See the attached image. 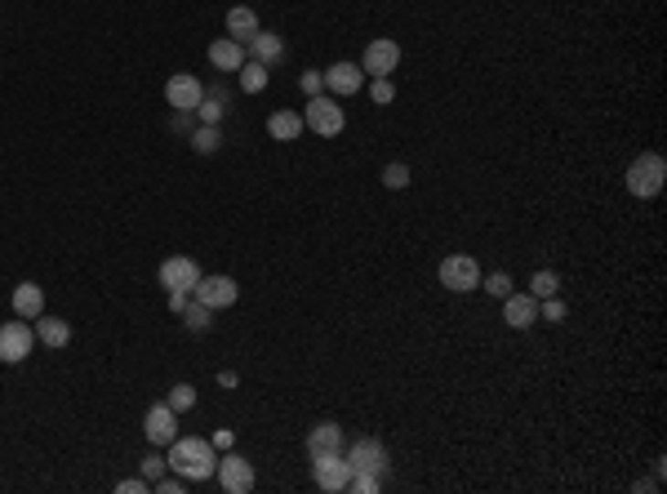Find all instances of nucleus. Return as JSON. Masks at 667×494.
<instances>
[{"instance_id":"nucleus-1","label":"nucleus","mask_w":667,"mask_h":494,"mask_svg":"<svg viewBox=\"0 0 667 494\" xmlns=\"http://www.w3.org/2000/svg\"><path fill=\"white\" fill-rule=\"evenodd\" d=\"M165 450H169L165 467L178 472L183 481H214V467H218L214 441H205V436H174Z\"/></svg>"},{"instance_id":"nucleus-2","label":"nucleus","mask_w":667,"mask_h":494,"mask_svg":"<svg viewBox=\"0 0 667 494\" xmlns=\"http://www.w3.org/2000/svg\"><path fill=\"white\" fill-rule=\"evenodd\" d=\"M663 178H667V161L659 152H645V156H636V161L628 165V192H632L636 200L659 197V192H663Z\"/></svg>"},{"instance_id":"nucleus-3","label":"nucleus","mask_w":667,"mask_h":494,"mask_svg":"<svg viewBox=\"0 0 667 494\" xmlns=\"http://www.w3.org/2000/svg\"><path fill=\"white\" fill-rule=\"evenodd\" d=\"M302 125L312 134H321V138H338L343 125H347V116H343V107L334 94H312L307 107H302Z\"/></svg>"},{"instance_id":"nucleus-4","label":"nucleus","mask_w":667,"mask_h":494,"mask_svg":"<svg viewBox=\"0 0 667 494\" xmlns=\"http://www.w3.org/2000/svg\"><path fill=\"white\" fill-rule=\"evenodd\" d=\"M32 348H36V326L32 321H5L0 326V361L5 365H18V361H27L32 357Z\"/></svg>"},{"instance_id":"nucleus-5","label":"nucleus","mask_w":667,"mask_h":494,"mask_svg":"<svg viewBox=\"0 0 667 494\" xmlns=\"http://www.w3.org/2000/svg\"><path fill=\"white\" fill-rule=\"evenodd\" d=\"M440 285L454 290V295L481 290V263H476L471 254H450V259H440Z\"/></svg>"},{"instance_id":"nucleus-6","label":"nucleus","mask_w":667,"mask_h":494,"mask_svg":"<svg viewBox=\"0 0 667 494\" xmlns=\"http://www.w3.org/2000/svg\"><path fill=\"white\" fill-rule=\"evenodd\" d=\"M347 477H352V463L343 459V450H334V455H312V481L321 486V490H347Z\"/></svg>"},{"instance_id":"nucleus-7","label":"nucleus","mask_w":667,"mask_h":494,"mask_svg":"<svg viewBox=\"0 0 667 494\" xmlns=\"http://www.w3.org/2000/svg\"><path fill=\"white\" fill-rule=\"evenodd\" d=\"M214 477H218V486H223L228 494H249L254 490V463L245 459V455H232V450L218 459Z\"/></svg>"},{"instance_id":"nucleus-8","label":"nucleus","mask_w":667,"mask_h":494,"mask_svg":"<svg viewBox=\"0 0 667 494\" xmlns=\"http://www.w3.org/2000/svg\"><path fill=\"white\" fill-rule=\"evenodd\" d=\"M343 459L352 463V472H378V477H387V472H392V459H387L383 441H374V436L352 441V450H347Z\"/></svg>"},{"instance_id":"nucleus-9","label":"nucleus","mask_w":667,"mask_h":494,"mask_svg":"<svg viewBox=\"0 0 667 494\" xmlns=\"http://www.w3.org/2000/svg\"><path fill=\"white\" fill-rule=\"evenodd\" d=\"M200 281V267L196 259H183V254H174L161 263V285H165V295H192Z\"/></svg>"},{"instance_id":"nucleus-10","label":"nucleus","mask_w":667,"mask_h":494,"mask_svg":"<svg viewBox=\"0 0 667 494\" xmlns=\"http://www.w3.org/2000/svg\"><path fill=\"white\" fill-rule=\"evenodd\" d=\"M192 298H200L205 307H214V312H223V307H232L236 298H240V285H236L232 276H200L196 290H192Z\"/></svg>"},{"instance_id":"nucleus-11","label":"nucleus","mask_w":667,"mask_h":494,"mask_svg":"<svg viewBox=\"0 0 667 494\" xmlns=\"http://www.w3.org/2000/svg\"><path fill=\"white\" fill-rule=\"evenodd\" d=\"M400 67V45L392 36H378V40H369L365 45V59H361V71L365 76H392Z\"/></svg>"},{"instance_id":"nucleus-12","label":"nucleus","mask_w":667,"mask_h":494,"mask_svg":"<svg viewBox=\"0 0 667 494\" xmlns=\"http://www.w3.org/2000/svg\"><path fill=\"white\" fill-rule=\"evenodd\" d=\"M200 99H205V85H200L196 76L178 71V76H169L165 81V102L174 107V112H196Z\"/></svg>"},{"instance_id":"nucleus-13","label":"nucleus","mask_w":667,"mask_h":494,"mask_svg":"<svg viewBox=\"0 0 667 494\" xmlns=\"http://www.w3.org/2000/svg\"><path fill=\"white\" fill-rule=\"evenodd\" d=\"M143 432H147V441H152V446H169V441L178 436V414H174L165 401H161V405H152V410L143 414Z\"/></svg>"},{"instance_id":"nucleus-14","label":"nucleus","mask_w":667,"mask_h":494,"mask_svg":"<svg viewBox=\"0 0 667 494\" xmlns=\"http://www.w3.org/2000/svg\"><path fill=\"white\" fill-rule=\"evenodd\" d=\"M361 85H365V71L356 63H334L325 71V90L334 99H352V94H361Z\"/></svg>"},{"instance_id":"nucleus-15","label":"nucleus","mask_w":667,"mask_h":494,"mask_svg":"<svg viewBox=\"0 0 667 494\" xmlns=\"http://www.w3.org/2000/svg\"><path fill=\"white\" fill-rule=\"evenodd\" d=\"M503 321L512 329H530L538 321V298L534 295H507L503 298Z\"/></svg>"},{"instance_id":"nucleus-16","label":"nucleus","mask_w":667,"mask_h":494,"mask_svg":"<svg viewBox=\"0 0 667 494\" xmlns=\"http://www.w3.org/2000/svg\"><path fill=\"white\" fill-rule=\"evenodd\" d=\"M14 317H23V321H36L40 312H45V290L36 285V281H23V285H14Z\"/></svg>"},{"instance_id":"nucleus-17","label":"nucleus","mask_w":667,"mask_h":494,"mask_svg":"<svg viewBox=\"0 0 667 494\" xmlns=\"http://www.w3.org/2000/svg\"><path fill=\"white\" fill-rule=\"evenodd\" d=\"M245 59H249V54H245V45L232 40V36H223V40H214V45H209V63L218 67V71H240Z\"/></svg>"},{"instance_id":"nucleus-18","label":"nucleus","mask_w":667,"mask_h":494,"mask_svg":"<svg viewBox=\"0 0 667 494\" xmlns=\"http://www.w3.org/2000/svg\"><path fill=\"white\" fill-rule=\"evenodd\" d=\"M245 49H249V59H254V63L271 67V63H281V59H285V36L259 32L254 40H249V45H245Z\"/></svg>"},{"instance_id":"nucleus-19","label":"nucleus","mask_w":667,"mask_h":494,"mask_svg":"<svg viewBox=\"0 0 667 494\" xmlns=\"http://www.w3.org/2000/svg\"><path fill=\"white\" fill-rule=\"evenodd\" d=\"M259 32H263V27H259V14H254L249 5H236V9H228V36H232V40L249 45Z\"/></svg>"},{"instance_id":"nucleus-20","label":"nucleus","mask_w":667,"mask_h":494,"mask_svg":"<svg viewBox=\"0 0 667 494\" xmlns=\"http://www.w3.org/2000/svg\"><path fill=\"white\" fill-rule=\"evenodd\" d=\"M334 450H343V428L338 424H316V428H307V455H334Z\"/></svg>"},{"instance_id":"nucleus-21","label":"nucleus","mask_w":667,"mask_h":494,"mask_svg":"<svg viewBox=\"0 0 667 494\" xmlns=\"http://www.w3.org/2000/svg\"><path fill=\"white\" fill-rule=\"evenodd\" d=\"M302 130H307V125H302L299 112H285V107H281V112H271V116H267V134H271L276 143H294Z\"/></svg>"},{"instance_id":"nucleus-22","label":"nucleus","mask_w":667,"mask_h":494,"mask_svg":"<svg viewBox=\"0 0 667 494\" xmlns=\"http://www.w3.org/2000/svg\"><path fill=\"white\" fill-rule=\"evenodd\" d=\"M36 338L45 343V348H67L71 343V326L67 321H58V317H36Z\"/></svg>"},{"instance_id":"nucleus-23","label":"nucleus","mask_w":667,"mask_h":494,"mask_svg":"<svg viewBox=\"0 0 667 494\" xmlns=\"http://www.w3.org/2000/svg\"><path fill=\"white\" fill-rule=\"evenodd\" d=\"M192 147H196L200 156H214V152L223 147V130H218V125H196V130H192Z\"/></svg>"},{"instance_id":"nucleus-24","label":"nucleus","mask_w":667,"mask_h":494,"mask_svg":"<svg viewBox=\"0 0 667 494\" xmlns=\"http://www.w3.org/2000/svg\"><path fill=\"white\" fill-rule=\"evenodd\" d=\"M183 321H187V329H192V334H205V329L214 326V307H205L200 298H192V303L183 307Z\"/></svg>"},{"instance_id":"nucleus-25","label":"nucleus","mask_w":667,"mask_h":494,"mask_svg":"<svg viewBox=\"0 0 667 494\" xmlns=\"http://www.w3.org/2000/svg\"><path fill=\"white\" fill-rule=\"evenodd\" d=\"M240 90H245V94H263L267 90V67L254 63V59H245V67H240Z\"/></svg>"},{"instance_id":"nucleus-26","label":"nucleus","mask_w":667,"mask_h":494,"mask_svg":"<svg viewBox=\"0 0 667 494\" xmlns=\"http://www.w3.org/2000/svg\"><path fill=\"white\" fill-rule=\"evenodd\" d=\"M556 290H561V276H556L552 267H538V272L530 276V295L534 298H552Z\"/></svg>"},{"instance_id":"nucleus-27","label":"nucleus","mask_w":667,"mask_h":494,"mask_svg":"<svg viewBox=\"0 0 667 494\" xmlns=\"http://www.w3.org/2000/svg\"><path fill=\"white\" fill-rule=\"evenodd\" d=\"M165 405L174 410V414H187V410L196 405V388H192V383H174L169 396H165Z\"/></svg>"},{"instance_id":"nucleus-28","label":"nucleus","mask_w":667,"mask_h":494,"mask_svg":"<svg viewBox=\"0 0 667 494\" xmlns=\"http://www.w3.org/2000/svg\"><path fill=\"white\" fill-rule=\"evenodd\" d=\"M223 112H228V102L214 99V94H205L200 107H196V121H200V125H218V121H223Z\"/></svg>"},{"instance_id":"nucleus-29","label":"nucleus","mask_w":667,"mask_h":494,"mask_svg":"<svg viewBox=\"0 0 667 494\" xmlns=\"http://www.w3.org/2000/svg\"><path fill=\"white\" fill-rule=\"evenodd\" d=\"M347 490L378 494V490H383V477H378V472H352V477H347Z\"/></svg>"},{"instance_id":"nucleus-30","label":"nucleus","mask_w":667,"mask_h":494,"mask_svg":"<svg viewBox=\"0 0 667 494\" xmlns=\"http://www.w3.org/2000/svg\"><path fill=\"white\" fill-rule=\"evenodd\" d=\"M481 290L494 295V298H507L512 295V276H507V272H490V276H481Z\"/></svg>"},{"instance_id":"nucleus-31","label":"nucleus","mask_w":667,"mask_h":494,"mask_svg":"<svg viewBox=\"0 0 667 494\" xmlns=\"http://www.w3.org/2000/svg\"><path fill=\"white\" fill-rule=\"evenodd\" d=\"M369 99L378 102V107H387V102L397 99V85H392V76H374V85H369Z\"/></svg>"},{"instance_id":"nucleus-32","label":"nucleus","mask_w":667,"mask_h":494,"mask_svg":"<svg viewBox=\"0 0 667 494\" xmlns=\"http://www.w3.org/2000/svg\"><path fill=\"white\" fill-rule=\"evenodd\" d=\"M383 183H387V188H392V192H400V188H409V165H387V169H383Z\"/></svg>"},{"instance_id":"nucleus-33","label":"nucleus","mask_w":667,"mask_h":494,"mask_svg":"<svg viewBox=\"0 0 667 494\" xmlns=\"http://www.w3.org/2000/svg\"><path fill=\"white\" fill-rule=\"evenodd\" d=\"M299 85H302V94H307V99H312V94H321V90H325V71H302Z\"/></svg>"},{"instance_id":"nucleus-34","label":"nucleus","mask_w":667,"mask_h":494,"mask_svg":"<svg viewBox=\"0 0 667 494\" xmlns=\"http://www.w3.org/2000/svg\"><path fill=\"white\" fill-rule=\"evenodd\" d=\"M152 490H161V494H183V490H187V481H183V477L174 472V477H156V481H152Z\"/></svg>"},{"instance_id":"nucleus-35","label":"nucleus","mask_w":667,"mask_h":494,"mask_svg":"<svg viewBox=\"0 0 667 494\" xmlns=\"http://www.w3.org/2000/svg\"><path fill=\"white\" fill-rule=\"evenodd\" d=\"M147 490H152V481H147L143 472H138V477H130V481H121V486H116V494H147Z\"/></svg>"},{"instance_id":"nucleus-36","label":"nucleus","mask_w":667,"mask_h":494,"mask_svg":"<svg viewBox=\"0 0 667 494\" xmlns=\"http://www.w3.org/2000/svg\"><path fill=\"white\" fill-rule=\"evenodd\" d=\"M169 125H174L178 134H192V130H196V112H174V116H169Z\"/></svg>"},{"instance_id":"nucleus-37","label":"nucleus","mask_w":667,"mask_h":494,"mask_svg":"<svg viewBox=\"0 0 667 494\" xmlns=\"http://www.w3.org/2000/svg\"><path fill=\"white\" fill-rule=\"evenodd\" d=\"M161 472H165V459H161V455H147V459H143V477H147V481H156Z\"/></svg>"},{"instance_id":"nucleus-38","label":"nucleus","mask_w":667,"mask_h":494,"mask_svg":"<svg viewBox=\"0 0 667 494\" xmlns=\"http://www.w3.org/2000/svg\"><path fill=\"white\" fill-rule=\"evenodd\" d=\"M187 303H192V295H169V312H174V317H183V307H187Z\"/></svg>"},{"instance_id":"nucleus-39","label":"nucleus","mask_w":667,"mask_h":494,"mask_svg":"<svg viewBox=\"0 0 667 494\" xmlns=\"http://www.w3.org/2000/svg\"><path fill=\"white\" fill-rule=\"evenodd\" d=\"M232 432H214V450H232Z\"/></svg>"}]
</instances>
